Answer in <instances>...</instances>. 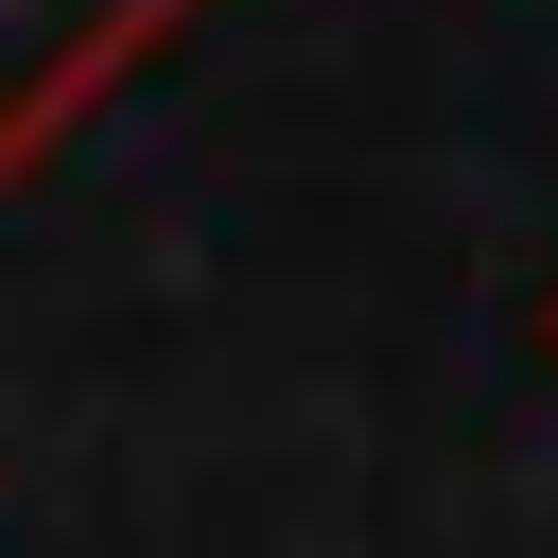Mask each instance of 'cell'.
<instances>
[{"label":"cell","instance_id":"6da1fadb","mask_svg":"<svg viewBox=\"0 0 558 558\" xmlns=\"http://www.w3.org/2000/svg\"><path fill=\"white\" fill-rule=\"evenodd\" d=\"M192 0H0V174H35Z\"/></svg>","mask_w":558,"mask_h":558}]
</instances>
